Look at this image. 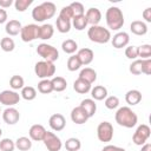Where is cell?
<instances>
[{
	"label": "cell",
	"mask_w": 151,
	"mask_h": 151,
	"mask_svg": "<svg viewBox=\"0 0 151 151\" xmlns=\"http://www.w3.org/2000/svg\"><path fill=\"white\" fill-rule=\"evenodd\" d=\"M37 53L46 61H51V63H54L55 60H58L59 58V52L58 50L50 45V44H46V42H41L38 45L37 47Z\"/></svg>",
	"instance_id": "obj_6"
},
{
	"label": "cell",
	"mask_w": 151,
	"mask_h": 151,
	"mask_svg": "<svg viewBox=\"0 0 151 151\" xmlns=\"http://www.w3.org/2000/svg\"><path fill=\"white\" fill-rule=\"evenodd\" d=\"M80 106L85 110V112L87 113L88 118L93 117L94 113H96V111H97V104H96V101H94L92 98H87V99L81 100Z\"/></svg>",
	"instance_id": "obj_24"
},
{
	"label": "cell",
	"mask_w": 151,
	"mask_h": 151,
	"mask_svg": "<svg viewBox=\"0 0 151 151\" xmlns=\"http://www.w3.org/2000/svg\"><path fill=\"white\" fill-rule=\"evenodd\" d=\"M150 134H151L150 126L146 125V124H142L136 129V131H134V133L132 136V142L136 145H140L142 146L143 144H145L147 142V139L150 138Z\"/></svg>",
	"instance_id": "obj_8"
},
{
	"label": "cell",
	"mask_w": 151,
	"mask_h": 151,
	"mask_svg": "<svg viewBox=\"0 0 151 151\" xmlns=\"http://www.w3.org/2000/svg\"><path fill=\"white\" fill-rule=\"evenodd\" d=\"M20 94L13 90H4L2 92H0V104L8 107L17 105L20 101Z\"/></svg>",
	"instance_id": "obj_11"
},
{
	"label": "cell",
	"mask_w": 151,
	"mask_h": 151,
	"mask_svg": "<svg viewBox=\"0 0 151 151\" xmlns=\"http://www.w3.org/2000/svg\"><path fill=\"white\" fill-rule=\"evenodd\" d=\"M2 119H4V122H5L6 124H8V125H14V124H17V123L19 122V119H20V113H19V111H18L15 107L11 106V107H7V109L2 112Z\"/></svg>",
	"instance_id": "obj_13"
},
{
	"label": "cell",
	"mask_w": 151,
	"mask_h": 151,
	"mask_svg": "<svg viewBox=\"0 0 151 151\" xmlns=\"http://www.w3.org/2000/svg\"><path fill=\"white\" fill-rule=\"evenodd\" d=\"M142 15H143V19H144L146 22H151V7L145 8V9L143 11Z\"/></svg>",
	"instance_id": "obj_47"
},
{
	"label": "cell",
	"mask_w": 151,
	"mask_h": 151,
	"mask_svg": "<svg viewBox=\"0 0 151 151\" xmlns=\"http://www.w3.org/2000/svg\"><path fill=\"white\" fill-rule=\"evenodd\" d=\"M71 25H72L77 31H83V29L86 28V26H87L88 24H87V20H86V18H85V14H83V15H76V17H73Z\"/></svg>",
	"instance_id": "obj_29"
},
{
	"label": "cell",
	"mask_w": 151,
	"mask_h": 151,
	"mask_svg": "<svg viewBox=\"0 0 151 151\" xmlns=\"http://www.w3.org/2000/svg\"><path fill=\"white\" fill-rule=\"evenodd\" d=\"M42 142L48 151H60L63 147V143H61L60 138L55 133L50 132V131H46Z\"/></svg>",
	"instance_id": "obj_10"
},
{
	"label": "cell",
	"mask_w": 151,
	"mask_h": 151,
	"mask_svg": "<svg viewBox=\"0 0 151 151\" xmlns=\"http://www.w3.org/2000/svg\"><path fill=\"white\" fill-rule=\"evenodd\" d=\"M20 97L24 98V99L27 100V101L34 100L35 97H37V90H35L33 86H24V87L21 88Z\"/></svg>",
	"instance_id": "obj_30"
},
{
	"label": "cell",
	"mask_w": 151,
	"mask_h": 151,
	"mask_svg": "<svg viewBox=\"0 0 151 151\" xmlns=\"http://www.w3.org/2000/svg\"><path fill=\"white\" fill-rule=\"evenodd\" d=\"M25 85V81H24V78L21 76H12L11 79H9V86L13 91H17V90H21Z\"/></svg>",
	"instance_id": "obj_35"
},
{
	"label": "cell",
	"mask_w": 151,
	"mask_h": 151,
	"mask_svg": "<svg viewBox=\"0 0 151 151\" xmlns=\"http://www.w3.org/2000/svg\"><path fill=\"white\" fill-rule=\"evenodd\" d=\"M130 29L136 35H145L147 33V25L142 20H134L131 22Z\"/></svg>",
	"instance_id": "obj_20"
},
{
	"label": "cell",
	"mask_w": 151,
	"mask_h": 151,
	"mask_svg": "<svg viewBox=\"0 0 151 151\" xmlns=\"http://www.w3.org/2000/svg\"><path fill=\"white\" fill-rule=\"evenodd\" d=\"M125 57L131 60H136L138 58V46L130 45L125 48Z\"/></svg>",
	"instance_id": "obj_44"
},
{
	"label": "cell",
	"mask_w": 151,
	"mask_h": 151,
	"mask_svg": "<svg viewBox=\"0 0 151 151\" xmlns=\"http://www.w3.org/2000/svg\"><path fill=\"white\" fill-rule=\"evenodd\" d=\"M0 47L4 52H12L15 47V42L12 38L9 37H5L0 40Z\"/></svg>",
	"instance_id": "obj_36"
},
{
	"label": "cell",
	"mask_w": 151,
	"mask_h": 151,
	"mask_svg": "<svg viewBox=\"0 0 151 151\" xmlns=\"http://www.w3.org/2000/svg\"><path fill=\"white\" fill-rule=\"evenodd\" d=\"M74 14H73V11L72 8L68 6H64L61 9H60V13H59V18L64 19V20H67V21H71L73 19Z\"/></svg>",
	"instance_id": "obj_41"
},
{
	"label": "cell",
	"mask_w": 151,
	"mask_h": 151,
	"mask_svg": "<svg viewBox=\"0 0 151 151\" xmlns=\"http://www.w3.org/2000/svg\"><path fill=\"white\" fill-rule=\"evenodd\" d=\"M105 20H106L107 27L112 31H119L125 22L122 9L116 6H111L107 8L105 14Z\"/></svg>",
	"instance_id": "obj_3"
},
{
	"label": "cell",
	"mask_w": 151,
	"mask_h": 151,
	"mask_svg": "<svg viewBox=\"0 0 151 151\" xmlns=\"http://www.w3.org/2000/svg\"><path fill=\"white\" fill-rule=\"evenodd\" d=\"M55 11H57V7L53 2L45 1L32 9V18L37 22H44L45 20L53 18L55 14Z\"/></svg>",
	"instance_id": "obj_2"
},
{
	"label": "cell",
	"mask_w": 151,
	"mask_h": 151,
	"mask_svg": "<svg viewBox=\"0 0 151 151\" xmlns=\"http://www.w3.org/2000/svg\"><path fill=\"white\" fill-rule=\"evenodd\" d=\"M22 26H21V22L18 21V20H9L6 22V26H5V31L8 35L11 37H14V35H18L20 34V31H21Z\"/></svg>",
	"instance_id": "obj_19"
},
{
	"label": "cell",
	"mask_w": 151,
	"mask_h": 151,
	"mask_svg": "<svg viewBox=\"0 0 151 151\" xmlns=\"http://www.w3.org/2000/svg\"><path fill=\"white\" fill-rule=\"evenodd\" d=\"M91 96L92 99L96 100H104L107 97V88L101 86V85H97L94 87L91 88Z\"/></svg>",
	"instance_id": "obj_26"
},
{
	"label": "cell",
	"mask_w": 151,
	"mask_h": 151,
	"mask_svg": "<svg viewBox=\"0 0 151 151\" xmlns=\"http://www.w3.org/2000/svg\"><path fill=\"white\" fill-rule=\"evenodd\" d=\"M54 34V28H53V25L51 24H42L41 26H39V35H38V39H41V40H48L53 37Z\"/></svg>",
	"instance_id": "obj_21"
},
{
	"label": "cell",
	"mask_w": 151,
	"mask_h": 151,
	"mask_svg": "<svg viewBox=\"0 0 151 151\" xmlns=\"http://www.w3.org/2000/svg\"><path fill=\"white\" fill-rule=\"evenodd\" d=\"M88 119V116L87 113L85 112V110L79 105L74 109H72L71 111V120L74 123V124H78V125H81V124H85Z\"/></svg>",
	"instance_id": "obj_15"
},
{
	"label": "cell",
	"mask_w": 151,
	"mask_h": 151,
	"mask_svg": "<svg viewBox=\"0 0 151 151\" xmlns=\"http://www.w3.org/2000/svg\"><path fill=\"white\" fill-rule=\"evenodd\" d=\"M64 146L67 151H79L81 147V142L76 137H71V138L66 139Z\"/></svg>",
	"instance_id": "obj_32"
},
{
	"label": "cell",
	"mask_w": 151,
	"mask_h": 151,
	"mask_svg": "<svg viewBox=\"0 0 151 151\" xmlns=\"http://www.w3.org/2000/svg\"><path fill=\"white\" fill-rule=\"evenodd\" d=\"M48 124H50V127L53 130V131H63L66 126V120H65V117L61 114V113H54L48 119Z\"/></svg>",
	"instance_id": "obj_12"
},
{
	"label": "cell",
	"mask_w": 151,
	"mask_h": 151,
	"mask_svg": "<svg viewBox=\"0 0 151 151\" xmlns=\"http://www.w3.org/2000/svg\"><path fill=\"white\" fill-rule=\"evenodd\" d=\"M15 143L11 138H4L0 140V151H14Z\"/></svg>",
	"instance_id": "obj_39"
},
{
	"label": "cell",
	"mask_w": 151,
	"mask_h": 151,
	"mask_svg": "<svg viewBox=\"0 0 151 151\" xmlns=\"http://www.w3.org/2000/svg\"><path fill=\"white\" fill-rule=\"evenodd\" d=\"M7 18H8V15H7V12H6V9H4V8H0V24H4V22H6V21H7Z\"/></svg>",
	"instance_id": "obj_50"
},
{
	"label": "cell",
	"mask_w": 151,
	"mask_h": 151,
	"mask_svg": "<svg viewBox=\"0 0 151 151\" xmlns=\"http://www.w3.org/2000/svg\"><path fill=\"white\" fill-rule=\"evenodd\" d=\"M33 0H15L14 1V7L18 12H25L31 5Z\"/></svg>",
	"instance_id": "obj_42"
},
{
	"label": "cell",
	"mask_w": 151,
	"mask_h": 151,
	"mask_svg": "<svg viewBox=\"0 0 151 151\" xmlns=\"http://www.w3.org/2000/svg\"><path fill=\"white\" fill-rule=\"evenodd\" d=\"M114 119H116V123L118 125L126 127V129L134 127L137 125V122H138V117H137L136 112L132 111V109L129 106L119 107L114 114Z\"/></svg>",
	"instance_id": "obj_1"
},
{
	"label": "cell",
	"mask_w": 151,
	"mask_h": 151,
	"mask_svg": "<svg viewBox=\"0 0 151 151\" xmlns=\"http://www.w3.org/2000/svg\"><path fill=\"white\" fill-rule=\"evenodd\" d=\"M1 134H2V130H1V127H0V137H1Z\"/></svg>",
	"instance_id": "obj_52"
},
{
	"label": "cell",
	"mask_w": 151,
	"mask_h": 151,
	"mask_svg": "<svg viewBox=\"0 0 151 151\" xmlns=\"http://www.w3.org/2000/svg\"><path fill=\"white\" fill-rule=\"evenodd\" d=\"M15 147L20 151H28L32 147V140L28 137H19L15 142Z\"/></svg>",
	"instance_id": "obj_28"
},
{
	"label": "cell",
	"mask_w": 151,
	"mask_h": 151,
	"mask_svg": "<svg viewBox=\"0 0 151 151\" xmlns=\"http://www.w3.org/2000/svg\"><path fill=\"white\" fill-rule=\"evenodd\" d=\"M55 26H57V31L60 32V33H68L70 29H71V21H67V20H64L61 18H57L55 20Z\"/></svg>",
	"instance_id": "obj_34"
},
{
	"label": "cell",
	"mask_w": 151,
	"mask_h": 151,
	"mask_svg": "<svg viewBox=\"0 0 151 151\" xmlns=\"http://www.w3.org/2000/svg\"><path fill=\"white\" fill-rule=\"evenodd\" d=\"M101 151H126L125 149L123 147H119V146H116V145H106L103 147Z\"/></svg>",
	"instance_id": "obj_48"
},
{
	"label": "cell",
	"mask_w": 151,
	"mask_h": 151,
	"mask_svg": "<svg viewBox=\"0 0 151 151\" xmlns=\"http://www.w3.org/2000/svg\"><path fill=\"white\" fill-rule=\"evenodd\" d=\"M39 35V26L37 24H28L22 26L20 31V38L24 42H31L38 39Z\"/></svg>",
	"instance_id": "obj_9"
},
{
	"label": "cell",
	"mask_w": 151,
	"mask_h": 151,
	"mask_svg": "<svg viewBox=\"0 0 151 151\" xmlns=\"http://www.w3.org/2000/svg\"><path fill=\"white\" fill-rule=\"evenodd\" d=\"M142 73L149 76L151 74V59H143L142 60Z\"/></svg>",
	"instance_id": "obj_46"
},
{
	"label": "cell",
	"mask_w": 151,
	"mask_h": 151,
	"mask_svg": "<svg viewBox=\"0 0 151 151\" xmlns=\"http://www.w3.org/2000/svg\"><path fill=\"white\" fill-rule=\"evenodd\" d=\"M138 57L143 59H149L151 57V45L144 44L142 46H138Z\"/></svg>",
	"instance_id": "obj_40"
},
{
	"label": "cell",
	"mask_w": 151,
	"mask_h": 151,
	"mask_svg": "<svg viewBox=\"0 0 151 151\" xmlns=\"http://www.w3.org/2000/svg\"><path fill=\"white\" fill-rule=\"evenodd\" d=\"M45 133H46V129L42 125H40V124L32 125L29 127V131H28L29 139L31 140H34V142H42Z\"/></svg>",
	"instance_id": "obj_16"
},
{
	"label": "cell",
	"mask_w": 151,
	"mask_h": 151,
	"mask_svg": "<svg viewBox=\"0 0 151 151\" xmlns=\"http://www.w3.org/2000/svg\"><path fill=\"white\" fill-rule=\"evenodd\" d=\"M129 71L133 74V76H139L142 74V59H136L131 63Z\"/></svg>",
	"instance_id": "obj_43"
},
{
	"label": "cell",
	"mask_w": 151,
	"mask_h": 151,
	"mask_svg": "<svg viewBox=\"0 0 151 151\" xmlns=\"http://www.w3.org/2000/svg\"><path fill=\"white\" fill-rule=\"evenodd\" d=\"M97 137L99 142H111L113 138V125L110 122H101L97 127Z\"/></svg>",
	"instance_id": "obj_7"
},
{
	"label": "cell",
	"mask_w": 151,
	"mask_h": 151,
	"mask_svg": "<svg viewBox=\"0 0 151 151\" xmlns=\"http://www.w3.org/2000/svg\"><path fill=\"white\" fill-rule=\"evenodd\" d=\"M13 0H0V8H8L13 5Z\"/></svg>",
	"instance_id": "obj_49"
},
{
	"label": "cell",
	"mask_w": 151,
	"mask_h": 151,
	"mask_svg": "<svg viewBox=\"0 0 151 151\" xmlns=\"http://www.w3.org/2000/svg\"><path fill=\"white\" fill-rule=\"evenodd\" d=\"M38 91L40 93H42V94H48V93L53 92L51 79H41L38 83Z\"/></svg>",
	"instance_id": "obj_33"
},
{
	"label": "cell",
	"mask_w": 151,
	"mask_h": 151,
	"mask_svg": "<svg viewBox=\"0 0 151 151\" xmlns=\"http://www.w3.org/2000/svg\"><path fill=\"white\" fill-rule=\"evenodd\" d=\"M106 109L109 110H114L119 106V98L116 97V96H107L105 98V101H104Z\"/></svg>",
	"instance_id": "obj_38"
},
{
	"label": "cell",
	"mask_w": 151,
	"mask_h": 151,
	"mask_svg": "<svg viewBox=\"0 0 151 151\" xmlns=\"http://www.w3.org/2000/svg\"><path fill=\"white\" fill-rule=\"evenodd\" d=\"M91 84H88L87 81H85L84 79H76L74 83H73V90L77 92V93H80V94H85L87 92L91 91Z\"/></svg>",
	"instance_id": "obj_23"
},
{
	"label": "cell",
	"mask_w": 151,
	"mask_h": 151,
	"mask_svg": "<svg viewBox=\"0 0 151 151\" xmlns=\"http://www.w3.org/2000/svg\"><path fill=\"white\" fill-rule=\"evenodd\" d=\"M81 66H83V65H81L80 60L78 59L77 54H72V55L67 59V68H68V71L74 72V71H77V70H79Z\"/></svg>",
	"instance_id": "obj_37"
},
{
	"label": "cell",
	"mask_w": 151,
	"mask_h": 151,
	"mask_svg": "<svg viewBox=\"0 0 151 151\" xmlns=\"http://www.w3.org/2000/svg\"><path fill=\"white\" fill-rule=\"evenodd\" d=\"M78 78L84 79L85 81H87L88 84L92 85V84L97 80V72H96L93 68H91V67H85V68H83V70L80 71Z\"/></svg>",
	"instance_id": "obj_22"
},
{
	"label": "cell",
	"mask_w": 151,
	"mask_h": 151,
	"mask_svg": "<svg viewBox=\"0 0 151 151\" xmlns=\"http://www.w3.org/2000/svg\"><path fill=\"white\" fill-rule=\"evenodd\" d=\"M34 72L35 76L40 79H50L53 78V76L55 74V66L54 63L51 61H46V60H41L38 61L34 66Z\"/></svg>",
	"instance_id": "obj_5"
},
{
	"label": "cell",
	"mask_w": 151,
	"mask_h": 151,
	"mask_svg": "<svg viewBox=\"0 0 151 151\" xmlns=\"http://www.w3.org/2000/svg\"><path fill=\"white\" fill-rule=\"evenodd\" d=\"M70 7L72 8L74 17L76 15H83V14H85V8H84V5L81 2H77V1L76 2H72V4H70Z\"/></svg>",
	"instance_id": "obj_45"
},
{
	"label": "cell",
	"mask_w": 151,
	"mask_h": 151,
	"mask_svg": "<svg viewBox=\"0 0 151 151\" xmlns=\"http://www.w3.org/2000/svg\"><path fill=\"white\" fill-rule=\"evenodd\" d=\"M51 83H52V87H53V91L55 92H63L66 90L67 87V81L65 78L63 77H59V76H55L51 79Z\"/></svg>",
	"instance_id": "obj_27"
},
{
	"label": "cell",
	"mask_w": 151,
	"mask_h": 151,
	"mask_svg": "<svg viewBox=\"0 0 151 151\" xmlns=\"http://www.w3.org/2000/svg\"><path fill=\"white\" fill-rule=\"evenodd\" d=\"M85 18L87 20V24H90L91 26H96L101 20V12L97 7H91L86 11Z\"/></svg>",
	"instance_id": "obj_17"
},
{
	"label": "cell",
	"mask_w": 151,
	"mask_h": 151,
	"mask_svg": "<svg viewBox=\"0 0 151 151\" xmlns=\"http://www.w3.org/2000/svg\"><path fill=\"white\" fill-rule=\"evenodd\" d=\"M140 100H142V93L138 90H130L125 94V101L129 105H132V106L137 105L140 103Z\"/></svg>",
	"instance_id": "obj_25"
},
{
	"label": "cell",
	"mask_w": 151,
	"mask_h": 151,
	"mask_svg": "<svg viewBox=\"0 0 151 151\" xmlns=\"http://www.w3.org/2000/svg\"><path fill=\"white\" fill-rule=\"evenodd\" d=\"M140 151H151V144H150V143H145V144H143Z\"/></svg>",
	"instance_id": "obj_51"
},
{
	"label": "cell",
	"mask_w": 151,
	"mask_h": 151,
	"mask_svg": "<svg viewBox=\"0 0 151 151\" xmlns=\"http://www.w3.org/2000/svg\"><path fill=\"white\" fill-rule=\"evenodd\" d=\"M0 112H1V109H0Z\"/></svg>",
	"instance_id": "obj_53"
},
{
	"label": "cell",
	"mask_w": 151,
	"mask_h": 151,
	"mask_svg": "<svg viewBox=\"0 0 151 151\" xmlns=\"http://www.w3.org/2000/svg\"><path fill=\"white\" fill-rule=\"evenodd\" d=\"M61 50L67 54H73L78 50V44L73 39H66L61 44Z\"/></svg>",
	"instance_id": "obj_31"
},
{
	"label": "cell",
	"mask_w": 151,
	"mask_h": 151,
	"mask_svg": "<svg viewBox=\"0 0 151 151\" xmlns=\"http://www.w3.org/2000/svg\"><path fill=\"white\" fill-rule=\"evenodd\" d=\"M111 42H112V46L118 50L126 47L127 44L130 42V35L126 32H118L113 35V38H111Z\"/></svg>",
	"instance_id": "obj_14"
},
{
	"label": "cell",
	"mask_w": 151,
	"mask_h": 151,
	"mask_svg": "<svg viewBox=\"0 0 151 151\" xmlns=\"http://www.w3.org/2000/svg\"><path fill=\"white\" fill-rule=\"evenodd\" d=\"M77 57H78V59L80 60V63H81V65H88V64H91L92 61H93V58H94V53H93V51L91 50V48H80L79 51H78V53H77Z\"/></svg>",
	"instance_id": "obj_18"
},
{
	"label": "cell",
	"mask_w": 151,
	"mask_h": 151,
	"mask_svg": "<svg viewBox=\"0 0 151 151\" xmlns=\"http://www.w3.org/2000/svg\"><path fill=\"white\" fill-rule=\"evenodd\" d=\"M87 37L92 42H97V44H107L112 38L110 29L99 25L91 26L87 29Z\"/></svg>",
	"instance_id": "obj_4"
}]
</instances>
